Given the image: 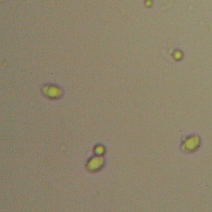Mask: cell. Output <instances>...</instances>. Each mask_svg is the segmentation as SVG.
Returning a JSON list of instances; mask_svg holds the SVG:
<instances>
[{"mask_svg": "<svg viewBox=\"0 0 212 212\" xmlns=\"http://www.w3.org/2000/svg\"><path fill=\"white\" fill-rule=\"evenodd\" d=\"M96 153H97L98 154H101V153H102V152L103 151V149L101 148V147H99V148H97V149H96Z\"/></svg>", "mask_w": 212, "mask_h": 212, "instance_id": "7a4b0ae2", "label": "cell"}, {"mask_svg": "<svg viewBox=\"0 0 212 212\" xmlns=\"http://www.w3.org/2000/svg\"><path fill=\"white\" fill-rule=\"evenodd\" d=\"M103 164V161L99 157H95L92 159L89 164V167L91 170H96L101 167Z\"/></svg>", "mask_w": 212, "mask_h": 212, "instance_id": "6da1fadb", "label": "cell"}]
</instances>
